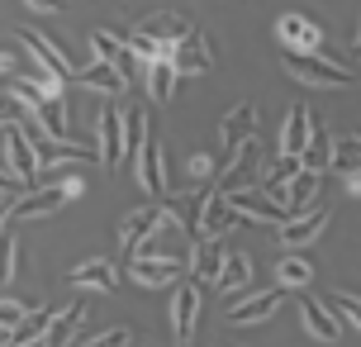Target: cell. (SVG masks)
Wrapping results in <instances>:
<instances>
[{
    "label": "cell",
    "instance_id": "6da1fadb",
    "mask_svg": "<svg viewBox=\"0 0 361 347\" xmlns=\"http://www.w3.org/2000/svg\"><path fill=\"white\" fill-rule=\"evenodd\" d=\"M281 300H286V286H276V291H257V295H243V300H228V324H238V329L267 324L271 314L281 310Z\"/></svg>",
    "mask_w": 361,
    "mask_h": 347
},
{
    "label": "cell",
    "instance_id": "7a4b0ae2",
    "mask_svg": "<svg viewBox=\"0 0 361 347\" xmlns=\"http://www.w3.org/2000/svg\"><path fill=\"white\" fill-rule=\"evenodd\" d=\"M238 219H243V214H238L233 195H228V190H214V195H204V200H200V224H195V233H200V238H224Z\"/></svg>",
    "mask_w": 361,
    "mask_h": 347
},
{
    "label": "cell",
    "instance_id": "3957f363",
    "mask_svg": "<svg viewBox=\"0 0 361 347\" xmlns=\"http://www.w3.org/2000/svg\"><path fill=\"white\" fill-rule=\"evenodd\" d=\"M324 224H328V209L324 205H314V214H295V219H286V224H276V243L286 248V252H295V248H309L314 238L324 233Z\"/></svg>",
    "mask_w": 361,
    "mask_h": 347
},
{
    "label": "cell",
    "instance_id": "277c9868",
    "mask_svg": "<svg viewBox=\"0 0 361 347\" xmlns=\"http://www.w3.org/2000/svg\"><path fill=\"white\" fill-rule=\"evenodd\" d=\"M195 319H200V286L195 281H176V295H171V338L190 343L195 338Z\"/></svg>",
    "mask_w": 361,
    "mask_h": 347
},
{
    "label": "cell",
    "instance_id": "5b68a950",
    "mask_svg": "<svg viewBox=\"0 0 361 347\" xmlns=\"http://www.w3.org/2000/svg\"><path fill=\"white\" fill-rule=\"evenodd\" d=\"M5 157H10V176L15 181H34L38 176V147H34V133L29 128H15L10 124V133H5Z\"/></svg>",
    "mask_w": 361,
    "mask_h": 347
},
{
    "label": "cell",
    "instance_id": "8992f818",
    "mask_svg": "<svg viewBox=\"0 0 361 347\" xmlns=\"http://www.w3.org/2000/svg\"><path fill=\"white\" fill-rule=\"evenodd\" d=\"M72 195H81V181H53L48 190L29 195L19 209H10V219H43V214H53L57 205H67Z\"/></svg>",
    "mask_w": 361,
    "mask_h": 347
},
{
    "label": "cell",
    "instance_id": "52a82bcc",
    "mask_svg": "<svg viewBox=\"0 0 361 347\" xmlns=\"http://www.w3.org/2000/svg\"><path fill=\"white\" fill-rule=\"evenodd\" d=\"M286 72L295 76V81H305V86H347L352 76L343 72V67H328V62H309V57H300V53H290L286 57Z\"/></svg>",
    "mask_w": 361,
    "mask_h": 347
},
{
    "label": "cell",
    "instance_id": "ba28073f",
    "mask_svg": "<svg viewBox=\"0 0 361 347\" xmlns=\"http://www.w3.org/2000/svg\"><path fill=\"white\" fill-rule=\"evenodd\" d=\"M171 219H176L171 209H133V214L124 219V229H119V248H128V252H133L138 243H147V238H152V229H157V224H171Z\"/></svg>",
    "mask_w": 361,
    "mask_h": 347
},
{
    "label": "cell",
    "instance_id": "9c48e42d",
    "mask_svg": "<svg viewBox=\"0 0 361 347\" xmlns=\"http://www.w3.org/2000/svg\"><path fill=\"white\" fill-rule=\"evenodd\" d=\"M128 272H133V281L138 286H162V281H180V262L176 257H128Z\"/></svg>",
    "mask_w": 361,
    "mask_h": 347
},
{
    "label": "cell",
    "instance_id": "30bf717a",
    "mask_svg": "<svg viewBox=\"0 0 361 347\" xmlns=\"http://www.w3.org/2000/svg\"><path fill=\"white\" fill-rule=\"evenodd\" d=\"M133 162H138V181L157 195V190H166V166H162V147H157V138L152 133H143V143H138V152H133Z\"/></svg>",
    "mask_w": 361,
    "mask_h": 347
},
{
    "label": "cell",
    "instance_id": "8fae6325",
    "mask_svg": "<svg viewBox=\"0 0 361 347\" xmlns=\"http://www.w3.org/2000/svg\"><path fill=\"white\" fill-rule=\"evenodd\" d=\"M252 124H257V110H252V105H243V110L224 114V124H219V138H224V157H228V162L238 157V147L252 138Z\"/></svg>",
    "mask_w": 361,
    "mask_h": 347
},
{
    "label": "cell",
    "instance_id": "7c38bea8",
    "mask_svg": "<svg viewBox=\"0 0 361 347\" xmlns=\"http://www.w3.org/2000/svg\"><path fill=\"white\" fill-rule=\"evenodd\" d=\"M309 138H314V124H309V110L305 105H295V110L286 114V128H281V152L286 157H305V147H309Z\"/></svg>",
    "mask_w": 361,
    "mask_h": 347
},
{
    "label": "cell",
    "instance_id": "4fadbf2b",
    "mask_svg": "<svg viewBox=\"0 0 361 347\" xmlns=\"http://www.w3.org/2000/svg\"><path fill=\"white\" fill-rule=\"evenodd\" d=\"M295 300H300V319H305V329L314 333V338H324V343H338L343 338V329H338V319L319 305V300H309L305 291H295Z\"/></svg>",
    "mask_w": 361,
    "mask_h": 347
},
{
    "label": "cell",
    "instance_id": "5bb4252c",
    "mask_svg": "<svg viewBox=\"0 0 361 347\" xmlns=\"http://www.w3.org/2000/svg\"><path fill=\"white\" fill-rule=\"evenodd\" d=\"M124 162V119L119 110L100 114V166H119Z\"/></svg>",
    "mask_w": 361,
    "mask_h": 347
},
{
    "label": "cell",
    "instance_id": "9a60e30c",
    "mask_svg": "<svg viewBox=\"0 0 361 347\" xmlns=\"http://www.w3.org/2000/svg\"><path fill=\"white\" fill-rule=\"evenodd\" d=\"M276 286L286 291H300V286H314V262H305L300 252L276 257Z\"/></svg>",
    "mask_w": 361,
    "mask_h": 347
},
{
    "label": "cell",
    "instance_id": "2e32d148",
    "mask_svg": "<svg viewBox=\"0 0 361 347\" xmlns=\"http://www.w3.org/2000/svg\"><path fill=\"white\" fill-rule=\"evenodd\" d=\"M247 281H252V262H247V257L238 252V257H224V267H219V276H214V286L224 295H243L247 291Z\"/></svg>",
    "mask_w": 361,
    "mask_h": 347
},
{
    "label": "cell",
    "instance_id": "e0dca14e",
    "mask_svg": "<svg viewBox=\"0 0 361 347\" xmlns=\"http://www.w3.org/2000/svg\"><path fill=\"white\" fill-rule=\"evenodd\" d=\"M19 38H24V43L34 48V57H38V62H43V67H48V72H53V76H72V81H76V67H72V62H67V57H62V53H57V48H53V43H48V38H38L34 29H24V34H19Z\"/></svg>",
    "mask_w": 361,
    "mask_h": 347
},
{
    "label": "cell",
    "instance_id": "ac0fdd59",
    "mask_svg": "<svg viewBox=\"0 0 361 347\" xmlns=\"http://www.w3.org/2000/svg\"><path fill=\"white\" fill-rule=\"evenodd\" d=\"M67 281H72V286H95V291H114V262H109V257L81 262V267H72Z\"/></svg>",
    "mask_w": 361,
    "mask_h": 347
},
{
    "label": "cell",
    "instance_id": "d6986e66",
    "mask_svg": "<svg viewBox=\"0 0 361 347\" xmlns=\"http://www.w3.org/2000/svg\"><path fill=\"white\" fill-rule=\"evenodd\" d=\"M81 319H86V305H81V300H76V305H67V310H57L53 333H43V338H48V347H67L76 338V329H81Z\"/></svg>",
    "mask_w": 361,
    "mask_h": 347
},
{
    "label": "cell",
    "instance_id": "ffe728a7",
    "mask_svg": "<svg viewBox=\"0 0 361 347\" xmlns=\"http://www.w3.org/2000/svg\"><path fill=\"white\" fill-rule=\"evenodd\" d=\"M219 267H224V243H219V238H200L195 257H190V272L204 276V281H214Z\"/></svg>",
    "mask_w": 361,
    "mask_h": 347
},
{
    "label": "cell",
    "instance_id": "44dd1931",
    "mask_svg": "<svg viewBox=\"0 0 361 347\" xmlns=\"http://www.w3.org/2000/svg\"><path fill=\"white\" fill-rule=\"evenodd\" d=\"M76 81H86V86H95V91H105V95H119V91H124V76L114 72L105 57H100L95 67H86V72H76Z\"/></svg>",
    "mask_w": 361,
    "mask_h": 347
},
{
    "label": "cell",
    "instance_id": "7402d4cb",
    "mask_svg": "<svg viewBox=\"0 0 361 347\" xmlns=\"http://www.w3.org/2000/svg\"><path fill=\"white\" fill-rule=\"evenodd\" d=\"M57 319V310H29L24 319H19L15 329H10V338H15V347L19 343H34V338H43V329Z\"/></svg>",
    "mask_w": 361,
    "mask_h": 347
},
{
    "label": "cell",
    "instance_id": "603a6c76",
    "mask_svg": "<svg viewBox=\"0 0 361 347\" xmlns=\"http://www.w3.org/2000/svg\"><path fill=\"white\" fill-rule=\"evenodd\" d=\"M281 38H286L290 48H319V29H314V24H305L300 15H286V19H281Z\"/></svg>",
    "mask_w": 361,
    "mask_h": 347
},
{
    "label": "cell",
    "instance_id": "cb8c5ba5",
    "mask_svg": "<svg viewBox=\"0 0 361 347\" xmlns=\"http://www.w3.org/2000/svg\"><path fill=\"white\" fill-rule=\"evenodd\" d=\"M295 171H305V162H300V157H286V152H281V162H271V171L262 176V190H271V195H276V190H286Z\"/></svg>",
    "mask_w": 361,
    "mask_h": 347
},
{
    "label": "cell",
    "instance_id": "d4e9b609",
    "mask_svg": "<svg viewBox=\"0 0 361 347\" xmlns=\"http://www.w3.org/2000/svg\"><path fill=\"white\" fill-rule=\"evenodd\" d=\"M171 67H176V72H204V67H209L204 43H200V38H185V43L176 48V57H171Z\"/></svg>",
    "mask_w": 361,
    "mask_h": 347
},
{
    "label": "cell",
    "instance_id": "484cf974",
    "mask_svg": "<svg viewBox=\"0 0 361 347\" xmlns=\"http://www.w3.org/2000/svg\"><path fill=\"white\" fill-rule=\"evenodd\" d=\"M15 219H5L0 224V286H10L15 281Z\"/></svg>",
    "mask_w": 361,
    "mask_h": 347
},
{
    "label": "cell",
    "instance_id": "4316f807",
    "mask_svg": "<svg viewBox=\"0 0 361 347\" xmlns=\"http://www.w3.org/2000/svg\"><path fill=\"white\" fill-rule=\"evenodd\" d=\"M333 171H361V138H343V143L333 147Z\"/></svg>",
    "mask_w": 361,
    "mask_h": 347
},
{
    "label": "cell",
    "instance_id": "83f0119b",
    "mask_svg": "<svg viewBox=\"0 0 361 347\" xmlns=\"http://www.w3.org/2000/svg\"><path fill=\"white\" fill-rule=\"evenodd\" d=\"M328 305H333V314H338L343 324H352V329L361 333V295H347V291H338L333 300H328Z\"/></svg>",
    "mask_w": 361,
    "mask_h": 347
},
{
    "label": "cell",
    "instance_id": "f1b7e54d",
    "mask_svg": "<svg viewBox=\"0 0 361 347\" xmlns=\"http://www.w3.org/2000/svg\"><path fill=\"white\" fill-rule=\"evenodd\" d=\"M171 81H176V67H171V57H162L152 67V100H166L171 95Z\"/></svg>",
    "mask_w": 361,
    "mask_h": 347
},
{
    "label": "cell",
    "instance_id": "f546056e",
    "mask_svg": "<svg viewBox=\"0 0 361 347\" xmlns=\"http://www.w3.org/2000/svg\"><path fill=\"white\" fill-rule=\"evenodd\" d=\"M24 314H29V305H19V300H0V324H5V329H15Z\"/></svg>",
    "mask_w": 361,
    "mask_h": 347
},
{
    "label": "cell",
    "instance_id": "4dcf8cb0",
    "mask_svg": "<svg viewBox=\"0 0 361 347\" xmlns=\"http://www.w3.org/2000/svg\"><path fill=\"white\" fill-rule=\"evenodd\" d=\"M81 347H128V329H109V333H100V338H90Z\"/></svg>",
    "mask_w": 361,
    "mask_h": 347
},
{
    "label": "cell",
    "instance_id": "1f68e13d",
    "mask_svg": "<svg viewBox=\"0 0 361 347\" xmlns=\"http://www.w3.org/2000/svg\"><path fill=\"white\" fill-rule=\"evenodd\" d=\"M15 119H19V105H15V100H10V95H0V124L10 128V124H15Z\"/></svg>",
    "mask_w": 361,
    "mask_h": 347
},
{
    "label": "cell",
    "instance_id": "d6a6232c",
    "mask_svg": "<svg viewBox=\"0 0 361 347\" xmlns=\"http://www.w3.org/2000/svg\"><path fill=\"white\" fill-rule=\"evenodd\" d=\"M190 171H195V181L200 176H214V162H209L204 152H195V157H190Z\"/></svg>",
    "mask_w": 361,
    "mask_h": 347
},
{
    "label": "cell",
    "instance_id": "836d02e7",
    "mask_svg": "<svg viewBox=\"0 0 361 347\" xmlns=\"http://www.w3.org/2000/svg\"><path fill=\"white\" fill-rule=\"evenodd\" d=\"M10 181H15V176H10V171H0V195L10 190Z\"/></svg>",
    "mask_w": 361,
    "mask_h": 347
},
{
    "label": "cell",
    "instance_id": "e575fe53",
    "mask_svg": "<svg viewBox=\"0 0 361 347\" xmlns=\"http://www.w3.org/2000/svg\"><path fill=\"white\" fill-rule=\"evenodd\" d=\"M29 5H48V10H62V0H29Z\"/></svg>",
    "mask_w": 361,
    "mask_h": 347
},
{
    "label": "cell",
    "instance_id": "d590c367",
    "mask_svg": "<svg viewBox=\"0 0 361 347\" xmlns=\"http://www.w3.org/2000/svg\"><path fill=\"white\" fill-rule=\"evenodd\" d=\"M19 347H48V338H34V343H19Z\"/></svg>",
    "mask_w": 361,
    "mask_h": 347
},
{
    "label": "cell",
    "instance_id": "8d00e7d4",
    "mask_svg": "<svg viewBox=\"0 0 361 347\" xmlns=\"http://www.w3.org/2000/svg\"><path fill=\"white\" fill-rule=\"evenodd\" d=\"M5 72H10V57H5V53H0V76H5Z\"/></svg>",
    "mask_w": 361,
    "mask_h": 347
}]
</instances>
